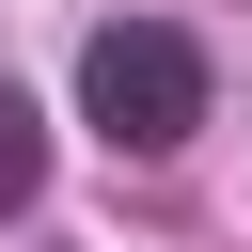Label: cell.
Returning a JSON list of instances; mask_svg holds the SVG:
<instances>
[{"instance_id": "obj_1", "label": "cell", "mask_w": 252, "mask_h": 252, "mask_svg": "<svg viewBox=\"0 0 252 252\" xmlns=\"http://www.w3.org/2000/svg\"><path fill=\"white\" fill-rule=\"evenodd\" d=\"M79 126L126 142V158H173V142L205 126V47H189L173 16H110V32L79 47Z\"/></svg>"}, {"instance_id": "obj_2", "label": "cell", "mask_w": 252, "mask_h": 252, "mask_svg": "<svg viewBox=\"0 0 252 252\" xmlns=\"http://www.w3.org/2000/svg\"><path fill=\"white\" fill-rule=\"evenodd\" d=\"M32 189H47V110H32L16 79H0V220H16Z\"/></svg>"}]
</instances>
